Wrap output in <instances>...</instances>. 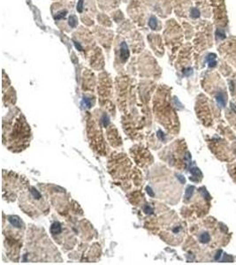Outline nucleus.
<instances>
[{"mask_svg":"<svg viewBox=\"0 0 236 265\" xmlns=\"http://www.w3.org/2000/svg\"><path fill=\"white\" fill-rule=\"evenodd\" d=\"M129 57V51H128V47L125 42L121 44L120 46V58L123 61H126Z\"/></svg>","mask_w":236,"mask_h":265,"instance_id":"1","label":"nucleus"},{"mask_svg":"<svg viewBox=\"0 0 236 265\" xmlns=\"http://www.w3.org/2000/svg\"><path fill=\"white\" fill-rule=\"evenodd\" d=\"M8 220L11 223V225L15 226V227L21 228V226H22V222L20 219V217L17 216H9L8 217Z\"/></svg>","mask_w":236,"mask_h":265,"instance_id":"2","label":"nucleus"},{"mask_svg":"<svg viewBox=\"0 0 236 265\" xmlns=\"http://www.w3.org/2000/svg\"><path fill=\"white\" fill-rule=\"evenodd\" d=\"M61 225H60V224L59 223H58V222H55V223H53L52 225H51V232L52 234H58V233H59V232H61Z\"/></svg>","mask_w":236,"mask_h":265,"instance_id":"3","label":"nucleus"},{"mask_svg":"<svg viewBox=\"0 0 236 265\" xmlns=\"http://www.w3.org/2000/svg\"><path fill=\"white\" fill-rule=\"evenodd\" d=\"M216 100H217V102L218 103V104H219L220 106L224 107L225 105H226V96H225L222 93H219L218 95H217Z\"/></svg>","mask_w":236,"mask_h":265,"instance_id":"4","label":"nucleus"},{"mask_svg":"<svg viewBox=\"0 0 236 265\" xmlns=\"http://www.w3.org/2000/svg\"><path fill=\"white\" fill-rule=\"evenodd\" d=\"M199 240H200V242L202 243H208L210 240H211V236L208 232H203L201 234L200 237H199Z\"/></svg>","mask_w":236,"mask_h":265,"instance_id":"5","label":"nucleus"},{"mask_svg":"<svg viewBox=\"0 0 236 265\" xmlns=\"http://www.w3.org/2000/svg\"><path fill=\"white\" fill-rule=\"evenodd\" d=\"M207 61L208 64H209V66H214L216 65V56L213 54H210L209 57L207 58Z\"/></svg>","mask_w":236,"mask_h":265,"instance_id":"6","label":"nucleus"},{"mask_svg":"<svg viewBox=\"0 0 236 265\" xmlns=\"http://www.w3.org/2000/svg\"><path fill=\"white\" fill-rule=\"evenodd\" d=\"M149 26L151 29H156L158 27V22H156V19L155 17H151L149 20Z\"/></svg>","mask_w":236,"mask_h":265,"instance_id":"7","label":"nucleus"},{"mask_svg":"<svg viewBox=\"0 0 236 265\" xmlns=\"http://www.w3.org/2000/svg\"><path fill=\"white\" fill-rule=\"evenodd\" d=\"M68 24L71 27H75L77 25V20L75 16H70L68 19Z\"/></svg>","mask_w":236,"mask_h":265,"instance_id":"8","label":"nucleus"},{"mask_svg":"<svg viewBox=\"0 0 236 265\" xmlns=\"http://www.w3.org/2000/svg\"><path fill=\"white\" fill-rule=\"evenodd\" d=\"M66 13H67V12L66 11H61V12H58L57 15L55 16V20H61V19H64L66 17Z\"/></svg>","mask_w":236,"mask_h":265,"instance_id":"9","label":"nucleus"},{"mask_svg":"<svg viewBox=\"0 0 236 265\" xmlns=\"http://www.w3.org/2000/svg\"><path fill=\"white\" fill-rule=\"evenodd\" d=\"M191 16H192L193 18H198V17L200 16V12H199L196 8H193V9L191 10Z\"/></svg>","mask_w":236,"mask_h":265,"instance_id":"10","label":"nucleus"},{"mask_svg":"<svg viewBox=\"0 0 236 265\" xmlns=\"http://www.w3.org/2000/svg\"><path fill=\"white\" fill-rule=\"evenodd\" d=\"M193 189H194V187H188V189H187V191H186V195H185L187 199H189V198L191 197L192 193H193Z\"/></svg>","mask_w":236,"mask_h":265,"instance_id":"11","label":"nucleus"},{"mask_svg":"<svg viewBox=\"0 0 236 265\" xmlns=\"http://www.w3.org/2000/svg\"><path fill=\"white\" fill-rule=\"evenodd\" d=\"M82 9H83V0H79L78 4H77V11H78L79 12H82Z\"/></svg>","mask_w":236,"mask_h":265,"instance_id":"12","label":"nucleus"},{"mask_svg":"<svg viewBox=\"0 0 236 265\" xmlns=\"http://www.w3.org/2000/svg\"><path fill=\"white\" fill-rule=\"evenodd\" d=\"M32 194H33V195H34V196H35V197H36V198H37V199H39V198H41V195H40V194H39V192H38L37 190H36V189H35V188H32Z\"/></svg>","mask_w":236,"mask_h":265,"instance_id":"13","label":"nucleus"},{"mask_svg":"<svg viewBox=\"0 0 236 265\" xmlns=\"http://www.w3.org/2000/svg\"><path fill=\"white\" fill-rule=\"evenodd\" d=\"M74 45H75L76 49H78L79 51H82V47L81 46L80 44H78V42H74Z\"/></svg>","mask_w":236,"mask_h":265,"instance_id":"14","label":"nucleus"},{"mask_svg":"<svg viewBox=\"0 0 236 265\" xmlns=\"http://www.w3.org/2000/svg\"><path fill=\"white\" fill-rule=\"evenodd\" d=\"M83 102H84L85 104L87 105V107H90V103H89V101L88 100L87 98H84V100H83Z\"/></svg>","mask_w":236,"mask_h":265,"instance_id":"15","label":"nucleus"},{"mask_svg":"<svg viewBox=\"0 0 236 265\" xmlns=\"http://www.w3.org/2000/svg\"><path fill=\"white\" fill-rule=\"evenodd\" d=\"M148 193H149V195H151V196H153V195H154V194L151 192V189L149 188H149H148Z\"/></svg>","mask_w":236,"mask_h":265,"instance_id":"16","label":"nucleus"}]
</instances>
